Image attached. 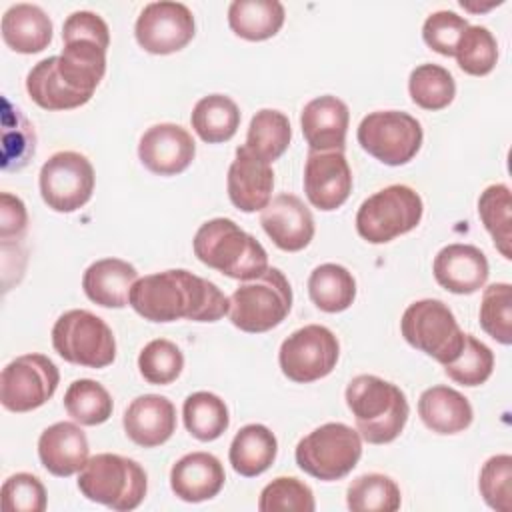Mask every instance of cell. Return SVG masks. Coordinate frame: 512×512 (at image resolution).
Listing matches in <instances>:
<instances>
[{
    "label": "cell",
    "instance_id": "cell-1",
    "mask_svg": "<svg viewBox=\"0 0 512 512\" xmlns=\"http://www.w3.org/2000/svg\"><path fill=\"white\" fill-rule=\"evenodd\" d=\"M130 306L150 322H216L230 310V298L210 280L184 268L138 278L130 290Z\"/></svg>",
    "mask_w": 512,
    "mask_h": 512
},
{
    "label": "cell",
    "instance_id": "cell-2",
    "mask_svg": "<svg viewBox=\"0 0 512 512\" xmlns=\"http://www.w3.org/2000/svg\"><path fill=\"white\" fill-rule=\"evenodd\" d=\"M346 404L358 434L370 444H388L406 426L410 406L406 394L392 382L374 374H360L346 386Z\"/></svg>",
    "mask_w": 512,
    "mask_h": 512
},
{
    "label": "cell",
    "instance_id": "cell-3",
    "mask_svg": "<svg viewBox=\"0 0 512 512\" xmlns=\"http://www.w3.org/2000/svg\"><path fill=\"white\" fill-rule=\"evenodd\" d=\"M196 258L228 278L252 280L268 268L264 246L230 218L204 222L192 240Z\"/></svg>",
    "mask_w": 512,
    "mask_h": 512
},
{
    "label": "cell",
    "instance_id": "cell-4",
    "mask_svg": "<svg viewBox=\"0 0 512 512\" xmlns=\"http://www.w3.org/2000/svg\"><path fill=\"white\" fill-rule=\"evenodd\" d=\"M78 490L92 502L116 512H128L142 504L148 490V476L136 460L102 452L88 458L80 470Z\"/></svg>",
    "mask_w": 512,
    "mask_h": 512
},
{
    "label": "cell",
    "instance_id": "cell-5",
    "mask_svg": "<svg viewBox=\"0 0 512 512\" xmlns=\"http://www.w3.org/2000/svg\"><path fill=\"white\" fill-rule=\"evenodd\" d=\"M292 308V288L280 268H266L244 280L230 296V322L242 332L260 334L276 328Z\"/></svg>",
    "mask_w": 512,
    "mask_h": 512
},
{
    "label": "cell",
    "instance_id": "cell-6",
    "mask_svg": "<svg viewBox=\"0 0 512 512\" xmlns=\"http://www.w3.org/2000/svg\"><path fill=\"white\" fill-rule=\"evenodd\" d=\"M296 464L312 478L332 482L354 470L362 456L358 430L342 422H328L304 436L296 446Z\"/></svg>",
    "mask_w": 512,
    "mask_h": 512
},
{
    "label": "cell",
    "instance_id": "cell-7",
    "mask_svg": "<svg viewBox=\"0 0 512 512\" xmlns=\"http://www.w3.org/2000/svg\"><path fill=\"white\" fill-rule=\"evenodd\" d=\"M424 212L420 194L406 184L386 186L368 196L356 212V230L370 244H384L414 230Z\"/></svg>",
    "mask_w": 512,
    "mask_h": 512
},
{
    "label": "cell",
    "instance_id": "cell-8",
    "mask_svg": "<svg viewBox=\"0 0 512 512\" xmlns=\"http://www.w3.org/2000/svg\"><path fill=\"white\" fill-rule=\"evenodd\" d=\"M400 332L410 346L432 356L440 364L454 362L464 346V332L460 330L454 312L436 298L412 302L402 314Z\"/></svg>",
    "mask_w": 512,
    "mask_h": 512
},
{
    "label": "cell",
    "instance_id": "cell-9",
    "mask_svg": "<svg viewBox=\"0 0 512 512\" xmlns=\"http://www.w3.org/2000/svg\"><path fill=\"white\" fill-rule=\"evenodd\" d=\"M52 346L66 362L86 368H106L116 358L110 326L82 308L68 310L54 322Z\"/></svg>",
    "mask_w": 512,
    "mask_h": 512
},
{
    "label": "cell",
    "instance_id": "cell-10",
    "mask_svg": "<svg viewBox=\"0 0 512 512\" xmlns=\"http://www.w3.org/2000/svg\"><path fill=\"white\" fill-rule=\"evenodd\" d=\"M358 144L376 160L388 166L410 162L422 146L420 122L400 110H378L362 118L358 126Z\"/></svg>",
    "mask_w": 512,
    "mask_h": 512
},
{
    "label": "cell",
    "instance_id": "cell-11",
    "mask_svg": "<svg viewBox=\"0 0 512 512\" xmlns=\"http://www.w3.org/2000/svg\"><path fill=\"white\" fill-rule=\"evenodd\" d=\"M340 354L334 332L320 324L294 330L280 346L278 362L282 374L298 384H308L328 376Z\"/></svg>",
    "mask_w": 512,
    "mask_h": 512
},
{
    "label": "cell",
    "instance_id": "cell-12",
    "mask_svg": "<svg viewBox=\"0 0 512 512\" xmlns=\"http://www.w3.org/2000/svg\"><path fill=\"white\" fill-rule=\"evenodd\" d=\"M40 196L54 212H76L94 192V168L74 150L52 154L40 168Z\"/></svg>",
    "mask_w": 512,
    "mask_h": 512
},
{
    "label": "cell",
    "instance_id": "cell-13",
    "mask_svg": "<svg viewBox=\"0 0 512 512\" xmlns=\"http://www.w3.org/2000/svg\"><path fill=\"white\" fill-rule=\"evenodd\" d=\"M60 382L56 364L44 354L14 358L0 376V402L10 412H30L46 404Z\"/></svg>",
    "mask_w": 512,
    "mask_h": 512
},
{
    "label": "cell",
    "instance_id": "cell-14",
    "mask_svg": "<svg viewBox=\"0 0 512 512\" xmlns=\"http://www.w3.org/2000/svg\"><path fill=\"white\" fill-rule=\"evenodd\" d=\"M194 28V16L186 4L160 0L142 8L134 34L146 52L172 54L194 38Z\"/></svg>",
    "mask_w": 512,
    "mask_h": 512
},
{
    "label": "cell",
    "instance_id": "cell-15",
    "mask_svg": "<svg viewBox=\"0 0 512 512\" xmlns=\"http://www.w3.org/2000/svg\"><path fill=\"white\" fill-rule=\"evenodd\" d=\"M304 192L310 204L330 212L352 192V170L344 150H310L304 166Z\"/></svg>",
    "mask_w": 512,
    "mask_h": 512
},
{
    "label": "cell",
    "instance_id": "cell-16",
    "mask_svg": "<svg viewBox=\"0 0 512 512\" xmlns=\"http://www.w3.org/2000/svg\"><path fill=\"white\" fill-rule=\"evenodd\" d=\"M140 162L158 176H174L184 172L194 156L196 142L180 124L162 122L150 126L138 142Z\"/></svg>",
    "mask_w": 512,
    "mask_h": 512
},
{
    "label": "cell",
    "instance_id": "cell-17",
    "mask_svg": "<svg viewBox=\"0 0 512 512\" xmlns=\"http://www.w3.org/2000/svg\"><path fill=\"white\" fill-rule=\"evenodd\" d=\"M260 224L268 238L284 252H298L314 238L310 208L294 194L282 192L260 210Z\"/></svg>",
    "mask_w": 512,
    "mask_h": 512
},
{
    "label": "cell",
    "instance_id": "cell-18",
    "mask_svg": "<svg viewBox=\"0 0 512 512\" xmlns=\"http://www.w3.org/2000/svg\"><path fill=\"white\" fill-rule=\"evenodd\" d=\"M228 196L242 212L262 210L272 200L274 172L272 166L254 156L246 146L236 148V156L228 168Z\"/></svg>",
    "mask_w": 512,
    "mask_h": 512
},
{
    "label": "cell",
    "instance_id": "cell-19",
    "mask_svg": "<svg viewBox=\"0 0 512 512\" xmlns=\"http://www.w3.org/2000/svg\"><path fill=\"white\" fill-rule=\"evenodd\" d=\"M122 424L134 444L154 448L176 432V408L166 396L144 394L128 404Z\"/></svg>",
    "mask_w": 512,
    "mask_h": 512
},
{
    "label": "cell",
    "instance_id": "cell-20",
    "mask_svg": "<svg viewBox=\"0 0 512 512\" xmlns=\"http://www.w3.org/2000/svg\"><path fill=\"white\" fill-rule=\"evenodd\" d=\"M436 282L452 294H472L480 290L490 274L484 252L472 244L444 246L432 264Z\"/></svg>",
    "mask_w": 512,
    "mask_h": 512
},
{
    "label": "cell",
    "instance_id": "cell-21",
    "mask_svg": "<svg viewBox=\"0 0 512 512\" xmlns=\"http://www.w3.org/2000/svg\"><path fill=\"white\" fill-rule=\"evenodd\" d=\"M88 438L74 422H56L38 438V458L42 466L60 478L72 476L88 462Z\"/></svg>",
    "mask_w": 512,
    "mask_h": 512
},
{
    "label": "cell",
    "instance_id": "cell-22",
    "mask_svg": "<svg viewBox=\"0 0 512 512\" xmlns=\"http://www.w3.org/2000/svg\"><path fill=\"white\" fill-rule=\"evenodd\" d=\"M350 112L346 102L324 94L310 100L300 114V126L310 150H344Z\"/></svg>",
    "mask_w": 512,
    "mask_h": 512
},
{
    "label": "cell",
    "instance_id": "cell-23",
    "mask_svg": "<svg viewBox=\"0 0 512 512\" xmlns=\"http://www.w3.org/2000/svg\"><path fill=\"white\" fill-rule=\"evenodd\" d=\"M222 462L210 452L184 454L170 470V488L184 502L214 498L224 486Z\"/></svg>",
    "mask_w": 512,
    "mask_h": 512
},
{
    "label": "cell",
    "instance_id": "cell-24",
    "mask_svg": "<svg viewBox=\"0 0 512 512\" xmlns=\"http://www.w3.org/2000/svg\"><path fill=\"white\" fill-rule=\"evenodd\" d=\"M138 280L136 268L122 258H102L92 262L84 276V294L98 306L124 308L130 304V290Z\"/></svg>",
    "mask_w": 512,
    "mask_h": 512
},
{
    "label": "cell",
    "instance_id": "cell-25",
    "mask_svg": "<svg viewBox=\"0 0 512 512\" xmlns=\"http://www.w3.org/2000/svg\"><path fill=\"white\" fill-rule=\"evenodd\" d=\"M62 42L64 48L58 54V74L72 90L92 98L106 72V48L88 38H70Z\"/></svg>",
    "mask_w": 512,
    "mask_h": 512
},
{
    "label": "cell",
    "instance_id": "cell-26",
    "mask_svg": "<svg viewBox=\"0 0 512 512\" xmlns=\"http://www.w3.org/2000/svg\"><path fill=\"white\" fill-rule=\"evenodd\" d=\"M418 414L436 434H458L472 424L474 412L464 394L450 386H432L420 394Z\"/></svg>",
    "mask_w": 512,
    "mask_h": 512
},
{
    "label": "cell",
    "instance_id": "cell-27",
    "mask_svg": "<svg viewBox=\"0 0 512 512\" xmlns=\"http://www.w3.org/2000/svg\"><path fill=\"white\" fill-rule=\"evenodd\" d=\"M2 40L20 54H36L52 40V20L36 4H14L2 16Z\"/></svg>",
    "mask_w": 512,
    "mask_h": 512
},
{
    "label": "cell",
    "instance_id": "cell-28",
    "mask_svg": "<svg viewBox=\"0 0 512 512\" xmlns=\"http://www.w3.org/2000/svg\"><path fill=\"white\" fill-rule=\"evenodd\" d=\"M278 452V440L264 424H246L232 438L228 458L240 476L252 478L266 472Z\"/></svg>",
    "mask_w": 512,
    "mask_h": 512
},
{
    "label": "cell",
    "instance_id": "cell-29",
    "mask_svg": "<svg viewBox=\"0 0 512 512\" xmlns=\"http://www.w3.org/2000/svg\"><path fill=\"white\" fill-rule=\"evenodd\" d=\"M28 96L44 110H72L90 100V96L72 90L58 74V56H48L32 66L26 76Z\"/></svg>",
    "mask_w": 512,
    "mask_h": 512
},
{
    "label": "cell",
    "instance_id": "cell-30",
    "mask_svg": "<svg viewBox=\"0 0 512 512\" xmlns=\"http://www.w3.org/2000/svg\"><path fill=\"white\" fill-rule=\"evenodd\" d=\"M286 18L278 0H234L228 6V24L244 40H268L282 28Z\"/></svg>",
    "mask_w": 512,
    "mask_h": 512
},
{
    "label": "cell",
    "instance_id": "cell-31",
    "mask_svg": "<svg viewBox=\"0 0 512 512\" xmlns=\"http://www.w3.org/2000/svg\"><path fill=\"white\" fill-rule=\"evenodd\" d=\"M194 132L208 144L230 140L240 126L236 102L224 94H208L196 102L190 116Z\"/></svg>",
    "mask_w": 512,
    "mask_h": 512
},
{
    "label": "cell",
    "instance_id": "cell-32",
    "mask_svg": "<svg viewBox=\"0 0 512 512\" xmlns=\"http://www.w3.org/2000/svg\"><path fill=\"white\" fill-rule=\"evenodd\" d=\"M308 294L312 302L324 312H342L352 306L356 298V280L348 268L326 262L312 270L308 278Z\"/></svg>",
    "mask_w": 512,
    "mask_h": 512
},
{
    "label": "cell",
    "instance_id": "cell-33",
    "mask_svg": "<svg viewBox=\"0 0 512 512\" xmlns=\"http://www.w3.org/2000/svg\"><path fill=\"white\" fill-rule=\"evenodd\" d=\"M290 138H292V128H290L288 116L280 110L262 108L250 120L244 146L254 156L270 164L286 152Z\"/></svg>",
    "mask_w": 512,
    "mask_h": 512
},
{
    "label": "cell",
    "instance_id": "cell-34",
    "mask_svg": "<svg viewBox=\"0 0 512 512\" xmlns=\"http://www.w3.org/2000/svg\"><path fill=\"white\" fill-rule=\"evenodd\" d=\"M36 152L32 122L6 96L2 98V168L20 170Z\"/></svg>",
    "mask_w": 512,
    "mask_h": 512
},
{
    "label": "cell",
    "instance_id": "cell-35",
    "mask_svg": "<svg viewBox=\"0 0 512 512\" xmlns=\"http://www.w3.org/2000/svg\"><path fill=\"white\" fill-rule=\"evenodd\" d=\"M182 418L186 430L200 442H212L220 438L230 424L224 400L206 390L194 392L184 400Z\"/></svg>",
    "mask_w": 512,
    "mask_h": 512
},
{
    "label": "cell",
    "instance_id": "cell-36",
    "mask_svg": "<svg viewBox=\"0 0 512 512\" xmlns=\"http://www.w3.org/2000/svg\"><path fill=\"white\" fill-rule=\"evenodd\" d=\"M478 216L498 252L512 258V196L506 184L488 186L478 198Z\"/></svg>",
    "mask_w": 512,
    "mask_h": 512
},
{
    "label": "cell",
    "instance_id": "cell-37",
    "mask_svg": "<svg viewBox=\"0 0 512 512\" xmlns=\"http://www.w3.org/2000/svg\"><path fill=\"white\" fill-rule=\"evenodd\" d=\"M68 416L82 426H96L112 416L114 404L108 390L90 378L74 380L64 394Z\"/></svg>",
    "mask_w": 512,
    "mask_h": 512
},
{
    "label": "cell",
    "instance_id": "cell-38",
    "mask_svg": "<svg viewBox=\"0 0 512 512\" xmlns=\"http://www.w3.org/2000/svg\"><path fill=\"white\" fill-rule=\"evenodd\" d=\"M346 504L352 512H394L402 504L398 484L384 474H362L350 482Z\"/></svg>",
    "mask_w": 512,
    "mask_h": 512
},
{
    "label": "cell",
    "instance_id": "cell-39",
    "mask_svg": "<svg viewBox=\"0 0 512 512\" xmlns=\"http://www.w3.org/2000/svg\"><path fill=\"white\" fill-rule=\"evenodd\" d=\"M408 92L414 104L424 110H442L456 96L452 74L438 64H420L410 72Z\"/></svg>",
    "mask_w": 512,
    "mask_h": 512
},
{
    "label": "cell",
    "instance_id": "cell-40",
    "mask_svg": "<svg viewBox=\"0 0 512 512\" xmlns=\"http://www.w3.org/2000/svg\"><path fill=\"white\" fill-rule=\"evenodd\" d=\"M458 66L470 76H486L498 60V44L486 26H468L454 50Z\"/></svg>",
    "mask_w": 512,
    "mask_h": 512
},
{
    "label": "cell",
    "instance_id": "cell-41",
    "mask_svg": "<svg viewBox=\"0 0 512 512\" xmlns=\"http://www.w3.org/2000/svg\"><path fill=\"white\" fill-rule=\"evenodd\" d=\"M482 330L496 342L508 346L512 342V286L508 282L490 284L478 310Z\"/></svg>",
    "mask_w": 512,
    "mask_h": 512
},
{
    "label": "cell",
    "instance_id": "cell-42",
    "mask_svg": "<svg viewBox=\"0 0 512 512\" xmlns=\"http://www.w3.org/2000/svg\"><path fill=\"white\" fill-rule=\"evenodd\" d=\"M494 370L492 350L472 334H464V346L458 358L450 364H444V372L450 380L462 386H480L484 384Z\"/></svg>",
    "mask_w": 512,
    "mask_h": 512
},
{
    "label": "cell",
    "instance_id": "cell-43",
    "mask_svg": "<svg viewBox=\"0 0 512 512\" xmlns=\"http://www.w3.org/2000/svg\"><path fill=\"white\" fill-rule=\"evenodd\" d=\"M182 368H184L182 350L166 338L150 340L138 356V370L142 378L156 386L174 382L180 376Z\"/></svg>",
    "mask_w": 512,
    "mask_h": 512
},
{
    "label": "cell",
    "instance_id": "cell-44",
    "mask_svg": "<svg viewBox=\"0 0 512 512\" xmlns=\"http://www.w3.org/2000/svg\"><path fill=\"white\" fill-rule=\"evenodd\" d=\"M316 502L312 488L294 476H278L270 484H266L258 498V510L262 512H278V510H294V512H314Z\"/></svg>",
    "mask_w": 512,
    "mask_h": 512
},
{
    "label": "cell",
    "instance_id": "cell-45",
    "mask_svg": "<svg viewBox=\"0 0 512 512\" xmlns=\"http://www.w3.org/2000/svg\"><path fill=\"white\" fill-rule=\"evenodd\" d=\"M478 488L484 502L498 510L510 512L512 508V456L496 454L488 458L480 470Z\"/></svg>",
    "mask_w": 512,
    "mask_h": 512
},
{
    "label": "cell",
    "instance_id": "cell-46",
    "mask_svg": "<svg viewBox=\"0 0 512 512\" xmlns=\"http://www.w3.org/2000/svg\"><path fill=\"white\" fill-rule=\"evenodd\" d=\"M2 508L6 512H44L46 488L38 476L18 472L2 484Z\"/></svg>",
    "mask_w": 512,
    "mask_h": 512
},
{
    "label": "cell",
    "instance_id": "cell-47",
    "mask_svg": "<svg viewBox=\"0 0 512 512\" xmlns=\"http://www.w3.org/2000/svg\"><path fill=\"white\" fill-rule=\"evenodd\" d=\"M468 26L470 24L464 16H458L452 10H438L424 20L422 38L434 52L454 56L456 44Z\"/></svg>",
    "mask_w": 512,
    "mask_h": 512
},
{
    "label": "cell",
    "instance_id": "cell-48",
    "mask_svg": "<svg viewBox=\"0 0 512 512\" xmlns=\"http://www.w3.org/2000/svg\"><path fill=\"white\" fill-rule=\"evenodd\" d=\"M70 38L96 40L108 50L110 30H108V24L102 20V16H98L96 12L76 10L64 20V26H62V40H70Z\"/></svg>",
    "mask_w": 512,
    "mask_h": 512
},
{
    "label": "cell",
    "instance_id": "cell-49",
    "mask_svg": "<svg viewBox=\"0 0 512 512\" xmlns=\"http://www.w3.org/2000/svg\"><path fill=\"white\" fill-rule=\"evenodd\" d=\"M28 226V214L24 202L10 194L2 192L0 194V238L8 242L10 238H22Z\"/></svg>",
    "mask_w": 512,
    "mask_h": 512
}]
</instances>
